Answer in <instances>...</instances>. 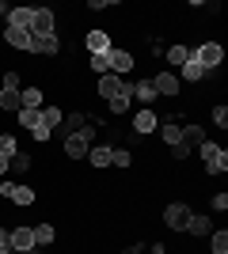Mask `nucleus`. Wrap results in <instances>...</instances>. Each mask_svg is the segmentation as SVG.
Instances as JSON below:
<instances>
[{
  "mask_svg": "<svg viewBox=\"0 0 228 254\" xmlns=\"http://www.w3.org/2000/svg\"><path fill=\"white\" fill-rule=\"evenodd\" d=\"M190 50V57H194L206 72H217L221 64H225V46L221 42H194V46H186Z\"/></svg>",
  "mask_w": 228,
  "mask_h": 254,
  "instance_id": "nucleus-1",
  "label": "nucleus"
},
{
  "mask_svg": "<svg viewBox=\"0 0 228 254\" xmlns=\"http://www.w3.org/2000/svg\"><path fill=\"white\" fill-rule=\"evenodd\" d=\"M95 137H99L95 126H84L80 133H69L65 137V156L69 159H87V148L95 144Z\"/></svg>",
  "mask_w": 228,
  "mask_h": 254,
  "instance_id": "nucleus-2",
  "label": "nucleus"
},
{
  "mask_svg": "<svg viewBox=\"0 0 228 254\" xmlns=\"http://www.w3.org/2000/svg\"><path fill=\"white\" fill-rule=\"evenodd\" d=\"M198 152H202V159H206V171H209V175H225V171H228V152L221 148V144L206 140Z\"/></svg>",
  "mask_w": 228,
  "mask_h": 254,
  "instance_id": "nucleus-3",
  "label": "nucleus"
},
{
  "mask_svg": "<svg viewBox=\"0 0 228 254\" xmlns=\"http://www.w3.org/2000/svg\"><path fill=\"white\" fill-rule=\"evenodd\" d=\"M0 193H4V197H8L11 205H23V209H27V205H34V197H38V190H31V186H23V182H8V179H4Z\"/></svg>",
  "mask_w": 228,
  "mask_h": 254,
  "instance_id": "nucleus-4",
  "label": "nucleus"
},
{
  "mask_svg": "<svg viewBox=\"0 0 228 254\" xmlns=\"http://www.w3.org/2000/svg\"><path fill=\"white\" fill-rule=\"evenodd\" d=\"M160 129V118L152 106H141L137 114H133V137H145V133H156Z\"/></svg>",
  "mask_w": 228,
  "mask_h": 254,
  "instance_id": "nucleus-5",
  "label": "nucleus"
},
{
  "mask_svg": "<svg viewBox=\"0 0 228 254\" xmlns=\"http://www.w3.org/2000/svg\"><path fill=\"white\" fill-rule=\"evenodd\" d=\"M11 251L15 254H27V251H34V224H19V228H11Z\"/></svg>",
  "mask_w": 228,
  "mask_h": 254,
  "instance_id": "nucleus-6",
  "label": "nucleus"
},
{
  "mask_svg": "<svg viewBox=\"0 0 228 254\" xmlns=\"http://www.w3.org/2000/svg\"><path fill=\"white\" fill-rule=\"evenodd\" d=\"M57 19H54V11L50 8H34V23H31V34L34 38H46V34H54Z\"/></svg>",
  "mask_w": 228,
  "mask_h": 254,
  "instance_id": "nucleus-7",
  "label": "nucleus"
},
{
  "mask_svg": "<svg viewBox=\"0 0 228 254\" xmlns=\"http://www.w3.org/2000/svg\"><path fill=\"white\" fill-rule=\"evenodd\" d=\"M4 42L11 46V50H34V34L31 31H23V27H4Z\"/></svg>",
  "mask_w": 228,
  "mask_h": 254,
  "instance_id": "nucleus-8",
  "label": "nucleus"
},
{
  "mask_svg": "<svg viewBox=\"0 0 228 254\" xmlns=\"http://www.w3.org/2000/svg\"><path fill=\"white\" fill-rule=\"evenodd\" d=\"M186 216H190V209H186L183 201H171L167 209H163V224H167L171 232H183V228H186Z\"/></svg>",
  "mask_w": 228,
  "mask_h": 254,
  "instance_id": "nucleus-9",
  "label": "nucleus"
},
{
  "mask_svg": "<svg viewBox=\"0 0 228 254\" xmlns=\"http://www.w3.org/2000/svg\"><path fill=\"white\" fill-rule=\"evenodd\" d=\"M122 87H126V80L122 76H114V72H107V76H99V99H118L122 95Z\"/></svg>",
  "mask_w": 228,
  "mask_h": 254,
  "instance_id": "nucleus-10",
  "label": "nucleus"
},
{
  "mask_svg": "<svg viewBox=\"0 0 228 254\" xmlns=\"http://www.w3.org/2000/svg\"><path fill=\"white\" fill-rule=\"evenodd\" d=\"M130 68H133V53H130V50H110V72L126 80V72H130Z\"/></svg>",
  "mask_w": 228,
  "mask_h": 254,
  "instance_id": "nucleus-11",
  "label": "nucleus"
},
{
  "mask_svg": "<svg viewBox=\"0 0 228 254\" xmlns=\"http://www.w3.org/2000/svg\"><path fill=\"white\" fill-rule=\"evenodd\" d=\"M110 152H114V144H110V140L91 144V148H87V163H91V167H110Z\"/></svg>",
  "mask_w": 228,
  "mask_h": 254,
  "instance_id": "nucleus-12",
  "label": "nucleus"
},
{
  "mask_svg": "<svg viewBox=\"0 0 228 254\" xmlns=\"http://www.w3.org/2000/svg\"><path fill=\"white\" fill-rule=\"evenodd\" d=\"M152 84H156V95H179V76L175 72H156Z\"/></svg>",
  "mask_w": 228,
  "mask_h": 254,
  "instance_id": "nucleus-13",
  "label": "nucleus"
},
{
  "mask_svg": "<svg viewBox=\"0 0 228 254\" xmlns=\"http://www.w3.org/2000/svg\"><path fill=\"white\" fill-rule=\"evenodd\" d=\"M183 232H190V235H209V232H213V220H209L206 212H190Z\"/></svg>",
  "mask_w": 228,
  "mask_h": 254,
  "instance_id": "nucleus-14",
  "label": "nucleus"
},
{
  "mask_svg": "<svg viewBox=\"0 0 228 254\" xmlns=\"http://www.w3.org/2000/svg\"><path fill=\"white\" fill-rule=\"evenodd\" d=\"M84 46H87L91 53H110V50H114V46H110V34H107V31H87Z\"/></svg>",
  "mask_w": 228,
  "mask_h": 254,
  "instance_id": "nucleus-15",
  "label": "nucleus"
},
{
  "mask_svg": "<svg viewBox=\"0 0 228 254\" xmlns=\"http://www.w3.org/2000/svg\"><path fill=\"white\" fill-rule=\"evenodd\" d=\"M31 23H34V8H11L8 11V27H23V31H31Z\"/></svg>",
  "mask_w": 228,
  "mask_h": 254,
  "instance_id": "nucleus-16",
  "label": "nucleus"
},
{
  "mask_svg": "<svg viewBox=\"0 0 228 254\" xmlns=\"http://www.w3.org/2000/svg\"><path fill=\"white\" fill-rule=\"evenodd\" d=\"M31 53L57 57V53H61V38H57V31H54V34H46V38H34V50H31Z\"/></svg>",
  "mask_w": 228,
  "mask_h": 254,
  "instance_id": "nucleus-17",
  "label": "nucleus"
},
{
  "mask_svg": "<svg viewBox=\"0 0 228 254\" xmlns=\"http://www.w3.org/2000/svg\"><path fill=\"white\" fill-rule=\"evenodd\" d=\"M133 99H141L145 106H152L156 99H160L156 95V84H152V80H133Z\"/></svg>",
  "mask_w": 228,
  "mask_h": 254,
  "instance_id": "nucleus-18",
  "label": "nucleus"
},
{
  "mask_svg": "<svg viewBox=\"0 0 228 254\" xmlns=\"http://www.w3.org/2000/svg\"><path fill=\"white\" fill-rule=\"evenodd\" d=\"M179 144H186L190 152L202 148V144H206V129L202 126H183V140H179Z\"/></svg>",
  "mask_w": 228,
  "mask_h": 254,
  "instance_id": "nucleus-19",
  "label": "nucleus"
},
{
  "mask_svg": "<svg viewBox=\"0 0 228 254\" xmlns=\"http://www.w3.org/2000/svg\"><path fill=\"white\" fill-rule=\"evenodd\" d=\"M19 103H23V110H42V87H23L19 91Z\"/></svg>",
  "mask_w": 228,
  "mask_h": 254,
  "instance_id": "nucleus-20",
  "label": "nucleus"
},
{
  "mask_svg": "<svg viewBox=\"0 0 228 254\" xmlns=\"http://www.w3.org/2000/svg\"><path fill=\"white\" fill-rule=\"evenodd\" d=\"M19 91H23V87H19ZM19 91H11V87H0V110H11V114H19V110H23Z\"/></svg>",
  "mask_w": 228,
  "mask_h": 254,
  "instance_id": "nucleus-21",
  "label": "nucleus"
},
{
  "mask_svg": "<svg viewBox=\"0 0 228 254\" xmlns=\"http://www.w3.org/2000/svg\"><path fill=\"white\" fill-rule=\"evenodd\" d=\"M179 72H183V80H190V84H198V80H206V68H202V64H198L194 61V57H186V64H183V68H179Z\"/></svg>",
  "mask_w": 228,
  "mask_h": 254,
  "instance_id": "nucleus-22",
  "label": "nucleus"
},
{
  "mask_svg": "<svg viewBox=\"0 0 228 254\" xmlns=\"http://www.w3.org/2000/svg\"><path fill=\"white\" fill-rule=\"evenodd\" d=\"M160 140L167 144V148H175V144L183 140V129L175 126V122H163V126H160Z\"/></svg>",
  "mask_w": 228,
  "mask_h": 254,
  "instance_id": "nucleus-23",
  "label": "nucleus"
},
{
  "mask_svg": "<svg viewBox=\"0 0 228 254\" xmlns=\"http://www.w3.org/2000/svg\"><path fill=\"white\" fill-rule=\"evenodd\" d=\"M61 106H54V103H46L42 106V122H46V129H50V133H54V129H61Z\"/></svg>",
  "mask_w": 228,
  "mask_h": 254,
  "instance_id": "nucleus-24",
  "label": "nucleus"
},
{
  "mask_svg": "<svg viewBox=\"0 0 228 254\" xmlns=\"http://www.w3.org/2000/svg\"><path fill=\"white\" fill-rule=\"evenodd\" d=\"M163 57H167V64L183 68V64H186V57H190V50H186L183 42H175V46H167V53H163Z\"/></svg>",
  "mask_w": 228,
  "mask_h": 254,
  "instance_id": "nucleus-25",
  "label": "nucleus"
},
{
  "mask_svg": "<svg viewBox=\"0 0 228 254\" xmlns=\"http://www.w3.org/2000/svg\"><path fill=\"white\" fill-rule=\"evenodd\" d=\"M84 126H87V114H80V110H73V114L61 118V129H65V133H80Z\"/></svg>",
  "mask_w": 228,
  "mask_h": 254,
  "instance_id": "nucleus-26",
  "label": "nucleus"
},
{
  "mask_svg": "<svg viewBox=\"0 0 228 254\" xmlns=\"http://www.w3.org/2000/svg\"><path fill=\"white\" fill-rule=\"evenodd\" d=\"M54 239H57L54 224H34V247H50Z\"/></svg>",
  "mask_w": 228,
  "mask_h": 254,
  "instance_id": "nucleus-27",
  "label": "nucleus"
},
{
  "mask_svg": "<svg viewBox=\"0 0 228 254\" xmlns=\"http://www.w3.org/2000/svg\"><path fill=\"white\" fill-rule=\"evenodd\" d=\"M19 126L27 129V133H34L38 126H46V122H42V110H19Z\"/></svg>",
  "mask_w": 228,
  "mask_h": 254,
  "instance_id": "nucleus-28",
  "label": "nucleus"
},
{
  "mask_svg": "<svg viewBox=\"0 0 228 254\" xmlns=\"http://www.w3.org/2000/svg\"><path fill=\"white\" fill-rule=\"evenodd\" d=\"M8 171L11 175H27V171H31V156H27V152H15V156L8 159Z\"/></svg>",
  "mask_w": 228,
  "mask_h": 254,
  "instance_id": "nucleus-29",
  "label": "nucleus"
},
{
  "mask_svg": "<svg viewBox=\"0 0 228 254\" xmlns=\"http://www.w3.org/2000/svg\"><path fill=\"white\" fill-rule=\"evenodd\" d=\"M209 247H213V254H228V232H225V228L209 235Z\"/></svg>",
  "mask_w": 228,
  "mask_h": 254,
  "instance_id": "nucleus-30",
  "label": "nucleus"
},
{
  "mask_svg": "<svg viewBox=\"0 0 228 254\" xmlns=\"http://www.w3.org/2000/svg\"><path fill=\"white\" fill-rule=\"evenodd\" d=\"M91 72H99V76L110 72V53H91Z\"/></svg>",
  "mask_w": 228,
  "mask_h": 254,
  "instance_id": "nucleus-31",
  "label": "nucleus"
},
{
  "mask_svg": "<svg viewBox=\"0 0 228 254\" xmlns=\"http://www.w3.org/2000/svg\"><path fill=\"white\" fill-rule=\"evenodd\" d=\"M15 152H19V144H15V137H11V133H0V156H4V159H11V156H15Z\"/></svg>",
  "mask_w": 228,
  "mask_h": 254,
  "instance_id": "nucleus-32",
  "label": "nucleus"
},
{
  "mask_svg": "<svg viewBox=\"0 0 228 254\" xmlns=\"http://www.w3.org/2000/svg\"><path fill=\"white\" fill-rule=\"evenodd\" d=\"M130 163H133V159H130V152H126V148L110 152V167H130Z\"/></svg>",
  "mask_w": 228,
  "mask_h": 254,
  "instance_id": "nucleus-33",
  "label": "nucleus"
},
{
  "mask_svg": "<svg viewBox=\"0 0 228 254\" xmlns=\"http://www.w3.org/2000/svg\"><path fill=\"white\" fill-rule=\"evenodd\" d=\"M213 122H217L221 129L228 126V106H225V103H221V106H213Z\"/></svg>",
  "mask_w": 228,
  "mask_h": 254,
  "instance_id": "nucleus-34",
  "label": "nucleus"
},
{
  "mask_svg": "<svg viewBox=\"0 0 228 254\" xmlns=\"http://www.w3.org/2000/svg\"><path fill=\"white\" fill-rule=\"evenodd\" d=\"M114 4H118V0H87V8H91V11H103V8H114Z\"/></svg>",
  "mask_w": 228,
  "mask_h": 254,
  "instance_id": "nucleus-35",
  "label": "nucleus"
},
{
  "mask_svg": "<svg viewBox=\"0 0 228 254\" xmlns=\"http://www.w3.org/2000/svg\"><path fill=\"white\" fill-rule=\"evenodd\" d=\"M213 209H217V212L228 209V193H213Z\"/></svg>",
  "mask_w": 228,
  "mask_h": 254,
  "instance_id": "nucleus-36",
  "label": "nucleus"
},
{
  "mask_svg": "<svg viewBox=\"0 0 228 254\" xmlns=\"http://www.w3.org/2000/svg\"><path fill=\"white\" fill-rule=\"evenodd\" d=\"M171 159H190V148H186V144H175V148H171Z\"/></svg>",
  "mask_w": 228,
  "mask_h": 254,
  "instance_id": "nucleus-37",
  "label": "nucleus"
},
{
  "mask_svg": "<svg viewBox=\"0 0 228 254\" xmlns=\"http://www.w3.org/2000/svg\"><path fill=\"white\" fill-rule=\"evenodd\" d=\"M122 254H145V243H133V247H126Z\"/></svg>",
  "mask_w": 228,
  "mask_h": 254,
  "instance_id": "nucleus-38",
  "label": "nucleus"
},
{
  "mask_svg": "<svg viewBox=\"0 0 228 254\" xmlns=\"http://www.w3.org/2000/svg\"><path fill=\"white\" fill-rule=\"evenodd\" d=\"M8 239H11V232H8V228H0V247H11Z\"/></svg>",
  "mask_w": 228,
  "mask_h": 254,
  "instance_id": "nucleus-39",
  "label": "nucleus"
},
{
  "mask_svg": "<svg viewBox=\"0 0 228 254\" xmlns=\"http://www.w3.org/2000/svg\"><path fill=\"white\" fill-rule=\"evenodd\" d=\"M4 175H8V159L0 156V179H4Z\"/></svg>",
  "mask_w": 228,
  "mask_h": 254,
  "instance_id": "nucleus-40",
  "label": "nucleus"
},
{
  "mask_svg": "<svg viewBox=\"0 0 228 254\" xmlns=\"http://www.w3.org/2000/svg\"><path fill=\"white\" fill-rule=\"evenodd\" d=\"M8 11H11V8H8V4H4V0H0V15H4V19H8Z\"/></svg>",
  "mask_w": 228,
  "mask_h": 254,
  "instance_id": "nucleus-41",
  "label": "nucleus"
},
{
  "mask_svg": "<svg viewBox=\"0 0 228 254\" xmlns=\"http://www.w3.org/2000/svg\"><path fill=\"white\" fill-rule=\"evenodd\" d=\"M149 254H167V251H163V247H160V243H156V247H152V251H149Z\"/></svg>",
  "mask_w": 228,
  "mask_h": 254,
  "instance_id": "nucleus-42",
  "label": "nucleus"
},
{
  "mask_svg": "<svg viewBox=\"0 0 228 254\" xmlns=\"http://www.w3.org/2000/svg\"><path fill=\"white\" fill-rule=\"evenodd\" d=\"M0 254H15V251H11V247H0Z\"/></svg>",
  "mask_w": 228,
  "mask_h": 254,
  "instance_id": "nucleus-43",
  "label": "nucleus"
}]
</instances>
